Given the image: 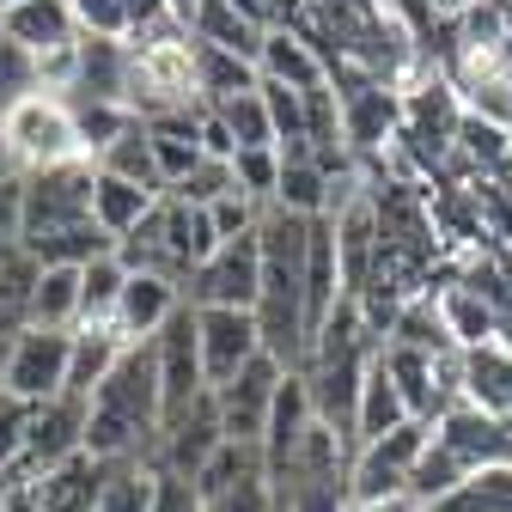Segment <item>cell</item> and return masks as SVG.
<instances>
[{"mask_svg": "<svg viewBox=\"0 0 512 512\" xmlns=\"http://www.w3.org/2000/svg\"><path fill=\"white\" fill-rule=\"evenodd\" d=\"M128 80H135V116L208 110L196 92V37L183 25H153L128 37Z\"/></svg>", "mask_w": 512, "mask_h": 512, "instance_id": "3", "label": "cell"}, {"mask_svg": "<svg viewBox=\"0 0 512 512\" xmlns=\"http://www.w3.org/2000/svg\"><path fill=\"white\" fill-rule=\"evenodd\" d=\"M0 37H7L13 49H25L31 61H49L61 49H74L86 31H80L68 0H19L13 13H0Z\"/></svg>", "mask_w": 512, "mask_h": 512, "instance_id": "17", "label": "cell"}, {"mask_svg": "<svg viewBox=\"0 0 512 512\" xmlns=\"http://www.w3.org/2000/svg\"><path fill=\"white\" fill-rule=\"evenodd\" d=\"M202 153H208V159H238V147H232V135H226V122H220L214 110H202Z\"/></svg>", "mask_w": 512, "mask_h": 512, "instance_id": "38", "label": "cell"}, {"mask_svg": "<svg viewBox=\"0 0 512 512\" xmlns=\"http://www.w3.org/2000/svg\"><path fill=\"white\" fill-rule=\"evenodd\" d=\"M281 378H287L281 360L256 354L232 384H220V391H214V403H220V427H226L232 445H256V452H263V427H269V409H275Z\"/></svg>", "mask_w": 512, "mask_h": 512, "instance_id": "12", "label": "cell"}, {"mask_svg": "<svg viewBox=\"0 0 512 512\" xmlns=\"http://www.w3.org/2000/svg\"><path fill=\"white\" fill-rule=\"evenodd\" d=\"M92 189H98V165H55V171H31L25 177V214H19V244L55 238L80 220H92Z\"/></svg>", "mask_w": 512, "mask_h": 512, "instance_id": "5", "label": "cell"}, {"mask_svg": "<svg viewBox=\"0 0 512 512\" xmlns=\"http://www.w3.org/2000/svg\"><path fill=\"white\" fill-rule=\"evenodd\" d=\"M122 287H128V263H122V256H98V263L80 269V330H110Z\"/></svg>", "mask_w": 512, "mask_h": 512, "instance_id": "29", "label": "cell"}, {"mask_svg": "<svg viewBox=\"0 0 512 512\" xmlns=\"http://www.w3.org/2000/svg\"><path fill=\"white\" fill-rule=\"evenodd\" d=\"M25 324L31 330H80V269H37Z\"/></svg>", "mask_w": 512, "mask_h": 512, "instance_id": "27", "label": "cell"}, {"mask_svg": "<svg viewBox=\"0 0 512 512\" xmlns=\"http://www.w3.org/2000/svg\"><path fill=\"white\" fill-rule=\"evenodd\" d=\"M220 445H226V427H220V403H214V391H208L202 403H189L177 421H165L153 464H159L165 476H189V482H196V476L220 458Z\"/></svg>", "mask_w": 512, "mask_h": 512, "instance_id": "13", "label": "cell"}, {"mask_svg": "<svg viewBox=\"0 0 512 512\" xmlns=\"http://www.w3.org/2000/svg\"><path fill=\"white\" fill-rule=\"evenodd\" d=\"M311 427H317L311 391H305V378H299V372H287V378H281V391H275V409H269V427H263V470H269V482L287 476V464H293V452L305 445Z\"/></svg>", "mask_w": 512, "mask_h": 512, "instance_id": "20", "label": "cell"}, {"mask_svg": "<svg viewBox=\"0 0 512 512\" xmlns=\"http://www.w3.org/2000/svg\"><path fill=\"white\" fill-rule=\"evenodd\" d=\"M86 421H92V397H74V391H61L49 403L31 409V433H25V452L7 476L19 482H43L55 476L61 464H74L86 458Z\"/></svg>", "mask_w": 512, "mask_h": 512, "instance_id": "7", "label": "cell"}, {"mask_svg": "<svg viewBox=\"0 0 512 512\" xmlns=\"http://www.w3.org/2000/svg\"><path fill=\"white\" fill-rule=\"evenodd\" d=\"M153 208H159V189H141V183H128V177L98 171V189H92V220H98L116 244L135 232Z\"/></svg>", "mask_w": 512, "mask_h": 512, "instance_id": "24", "label": "cell"}, {"mask_svg": "<svg viewBox=\"0 0 512 512\" xmlns=\"http://www.w3.org/2000/svg\"><path fill=\"white\" fill-rule=\"evenodd\" d=\"M256 293H263V244H256V232L250 238H226L208 263L189 275V287H183V299L196 311H208V305L256 311Z\"/></svg>", "mask_w": 512, "mask_h": 512, "instance_id": "8", "label": "cell"}, {"mask_svg": "<svg viewBox=\"0 0 512 512\" xmlns=\"http://www.w3.org/2000/svg\"><path fill=\"white\" fill-rule=\"evenodd\" d=\"M165 433V397H159V354L153 342H128L110 378L92 391V421H86V458L98 464H135L159 452Z\"/></svg>", "mask_w": 512, "mask_h": 512, "instance_id": "2", "label": "cell"}, {"mask_svg": "<svg viewBox=\"0 0 512 512\" xmlns=\"http://www.w3.org/2000/svg\"><path fill=\"white\" fill-rule=\"evenodd\" d=\"M433 311H439V324H445V342H452L458 354H482L494 342V330H500V317H494V305H488L482 287H445L433 299Z\"/></svg>", "mask_w": 512, "mask_h": 512, "instance_id": "21", "label": "cell"}, {"mask_svg": "<svg viewBox=\"0 0 512 512\" xmlns=\"http://www.w3.org/2000/svg\"><path fill=\"white\" fill-rule=\"evenodd\" d=\"M98 171H110V177H128V183H141V189H159L165 196V183H159V159H153V128L135 116L122 128V135L98 153Z\"/></svg>", "mask_w": 512, "mask_h": 512, "instance_id": "28", "label": "cell"}, {"mask_svg": "<svg viewBox=\"0 0 512 512\" xmlns=\"http://www.w3.org/2000/svg\"><path fill=\"white\" fill-rule=\"evenodd\" d=\"M256 74H263L269 86H287V92H324V86H336L330 80L336 68L324 61V49H317L299 25H287V19L269 25L263 55H256Z\"/></svg>", "mask_w": 512, "mask_h": 512, "instance_id": "14", "label": "cell"}, {"mask_svg": "<svg viewBox=\"0 0 512 512\" xmlns=\"http://www.w3.org/2000/svg\"><path fill=\"white\" fill-rule=\"evenodd\" d=\"M159 354V397H165V421H177L189 403L208 397V366H202V330H196V305H183L171 324L153 336Z\"/></svg>", "mask_w": 512, "mask_h": 512, "instance_id": "10", "label": "cell"}, {"mask_svg": "<svg viewBox=\"0 0 512 512\" xmlns=\"http://www.w3.org/2000/svg\"><path fill=\"white\" fill-rule=\"evenodd\" d=\"M439 445L452 452L470 476H488V470H512V421L482 409V403H458V409H445L433 421Z\"/></svg>", "mask_w": 512, "mask_h": 512, "instance_id": "11", "label": "cell"}, {"mask_svg": "<svg viewBox=\"0 0 512 512\" xmlns=\"http://www.w3.org/2000/svg\"><path fill=\"white\" fill-rule=\"evenodd\" d=\"M409 421L415 415H409V403L397 391V378L384 372V360L372 354L366 391H360V415H354V452H360V445H372V439H384V433H397V427H409Z\"/></svg>", "mask_w": 512, "mask_h": 512, "instance_id": "23", "label": "cell"}, {"mask_svg": "<svg viewBox=\"0 0 512 512\" xmlns=\"http://www.w3.org/2000/svg\"><path fill=\"white\" fill-rule=\"evenodd\" d=\"M189 37L196 43H214V49H232L244 61L263 55V37H269V19H256L244 7H232V0H202L196 25H189Z\"/></svg>", "mask_w": 512, "mask_h": 512, "instance_id": "22", "label": "cell"}, {"mask_svg": "<svg viewBox=\"0 0 512 512\" xmlns=\"http://www.w3.org/2000/svg\"><path fill=\"white\" fill-rule=\"evenodd\" d=\"M263 214H269V208H263V202H250L244 189H232V196H220V202L208 208V220H214L220 244H226V238H250L256 226H263Z\"/></svg>", "mask_w": 512, "mask_h": 512, "instance_id": "35", "label": "cell"}, {"mask_svg": "<svg viewBox=\"0 0 512 512\" xmlns=\"http://www.w3.org/2000/svg\"><path fill=\"white\" fill-rule=\"evenodd\" d=\"M74 19L86 37H128L135 25H128V0H68Z\"/></svg>", "mask_w": 512, "mask_h": 512, "instance_id": "36", "label": "cell"}, {"mask_svg": "<svg viewBox=\"0 0 512 512\" xmlns=\"http://www.w3.org/2000/svg\"><path fill=\"white\" fill-rule=\"evenodd\" d=\"M13 7H19V0H0V13H13Z\"/></svg>", "mask_w": 512, "mask_h": 512, "instance_id": "41", "label": "cell"}, {"mask_svg": "<svg viewBox=\"0 0 512 512\" xmlns=\"http://www.w3.org/2000/svg\"><path fill=\"white\" fill-rule=\"evenodd\" d=\"M232 189H238L232 159H202V165L189 171L177 189H165V196H177V202H189V208H214L220 196H232Z\"/></svg>", "mask_w": 512, "mask_h": 512, "instance_id": "33", "label": "cell"}, {"mask_svg": "<svg viewBox=\"0 0 512 512\" xmlns=\"http://www.w3.org/2000/svg\"><path fill=\"white\" fill-rule=\"evenodd\" d=\"M183 305H189V299H183L177 281H165V275H128V287H122V299H116V317H110V330H116L122 342H153Z\"/></svg>", "mask_w": 512, "mask_h": 512, "instance_id": "19", "label": "cell"}, {"mask_svg": "<svg viewBox=\"0 0 512 512\" xmlns=\"http://www.w3.org/2000/svg\"><path fill=\"white\" fill-rule=\"evenodd\" d=\"M0 177H13V159H7V147H0Z\"/></svg>", "mask_w": 512, "mask_h": 512, "instance_id": "40", "label": "cell"}, {"mask_svg": "<svg viewBox=\"0 0 512 512\" xmlns=\"http://www.w3.org/2000/svg\"><path fill=\"white\" fill-rule=\"evenodd\" d=\"M68 372H74V330H31L25 324L19 342H13L7 372H0V384L37 409V403L68 391Z\"/></svg>", "mask_w": 512, "mask_h": 512, "instance_id": "9", "label": "cell"}, {"mask_svg": "<svg viewBox=\"0 0 512 512\" xmlns=\"http://www.w3.org/2000/svg\"><path fill=\"white\" fill-rule=\"evenodd\" d=\"M311 226L287 208H269L263 226H256V244H263V293H256V336H263V354L281 360L287 372L305 366L311 354V317H305V256H311Z\"/></svg>", "mask_w": 512, "mask_h": 512, "instance_id": "1", "label": "cell"}, {"mask_svg": "<svg viewBox=\"0 0 512 512\" xmlns=\"http://www.w3.org/2000/svg\"><path fill=\"white\" fill-rule=\"evenodd\" d=\"M214 116L226 122V135H232V147H238V153L275 147V116H269L263 86H256V92H238V98H226V104H214Z\"/></svg>", "mask_w": 512, "mask_h": 512, "instance_id": "31", "label": "cell"}, {"mask_svg": "<svg viewBox=\"0 0 512 512\" xmlns=\"http://www.w3.org/2000/svg\"><path fill=\"white\" fill-rule=\"evenodd\" d=\"M25 433H31V403H25V397H13L7 384H0V476L19 464Z\"/></svg>", "mask_w": 512, "mask_h": 512, "instance_id": "34", "label": "cell"}, {"mask_svg": "<svg viewBox=\"0 0 512 512\" xmlns=\"http://www.w3.org/2000/svg\"><path fill=\"white\" fill-rule=\"evenodd\" d=\"M196 330H202V366H208V391L232 384L256 354H263V336H256V317L250 311H196Z\"/></svg>", "mask_w": 512, "mask_h": 512, "instance_id": "15", "label": "cell"}, {"mask_svg": "<svg viewBox=\"0 0 512 512\" xmlns=\"http://www.w3.org/2000/svg\"><path fill=\"white\" fill-rule=\"evenodd\" d=\"M104 476H110V464H98V458H74V464H61L55 476H43V482H37V512H92V500H98Z\"/></svg>", "mask_w": 512, "mask_h": 512, "instance_id": "26", "label": "cell"}, {"mask_svg": "<svg viewBox=\"0 0 512 512\" xmlns=\"http://www.w3.org/2000/svg\"><path fill=\"white\" fill-rule=\"evenodd\" d=\"M256 86H263L256 61H244L232 49H214V43H196V92H202L208 110L226 104V98H238V92H256Z\"/></svg>", "mask_w": 512, "mask_h": 512, "instance_id": "25", "label": "cell"}, {"mask_svg": "<svg viewBox=\"0 0 512 512\" xmlns=\"http://www.w3.org/2000/svg\"><path fill=\"white\" fill-rule=\"evenodd\" d=\"M342 141H348V159L403 141V92H391V86L342 92Z\"/></svg>", "mask_w": 512, "mask_h": 512, "instance_id": "18", "label": "cell"}, {"mask_svg": "<svg viewBox=\"0 0 512 512\" xmlns=\"http://www.w3.org/2000/svg\"><path fill=\"white\" fill-rule=\"evenodd\" d=\"M68 98H74V104L135 110V80H128V37H80V74H74Z\"/></svg>", "mask_w": 512, "mask_h": 512, "instance_id": "16", "label": "cell"}, {"mask_svg": "<svg viewBox=\"0 0 512 512\" xmlns=\"http://www.w3.org/2000/svg\"><path fill=\"white\" fill-rule=\"evenodd\" d=\"M0 147H7L13 171L31 177V171H55V165H80L92 159L86 153V135H80V116L61 92H25L7 116H0Z\"/></svg>", "mask_w": 512, "mask_h": 512, "instance_id": "4", "label": "cell"}, {"mask_svg": "<svg viewBox=\"0 0 512 512\" xmlns=\"http://www.w3.org/2000/svg\"><path fill=\"white\" fill-rule=\"evenodd\" d=\"M427 445H433V421H409L397 433L360 445V452H354V512L409 500V476H415V464H421Z\"/></svg>", "mask_w": 512, "mask_h": 512, "instance_id": "6", "label": "cell"}, {"mask_svg": "<svg viewBox=\"0 0 512 512\" xmlns=\"http://www.w3.org/2000/svg\"><path fill=\"white\" fill-rule=\"evenodd\" d=\"M232 177L250 202L275 208V189H281V147H256V153H238L232 159Z\"/></svg>", "mask_w": 512, "mask_h": 512, "instance_id": "32", "label": "cell"}, {"mask_svg": "<svg viewBox=\"0 0 512 512\" xmlns=\"http://www.w3.org/2000/svg\"><path fill=\"white\" fill-rule=\"evenodd\" d=\"M165 13H171V25H196V13H202V0H165Z\"/></svg>", "mask_w": 512, "mask_h": 512, "instance_id": "39", "label": "cell"}, {"mask_svg": "<svg viewBox=\"0 0 512 512\" xmlns=\"http://www.w3.org/2000/svg\"><path fill=\"white\" fill-rule=\"evenodd\" d=\"M153 512H208V500H202V488L189 482V476H165V470H159V500H153Z\"/></svg>", "mask_w": 512, "mask_h": 512, "instance_id": "37", "label": "cell"}, {"mask_svg": "<svg viewBox=\"0 0 512 512\" xmlns=\"http://www.w3.org/2000/svg\"><path fill=\"white\" fill-rule=\"evenodd\" d=\"M153 500H159V464L135 458V464H110L92 512H153Z\"/></svg>", "mask_w": 512, "mask_h": 512, "instance_id": "30", "label": "cell"}]
</instances>
